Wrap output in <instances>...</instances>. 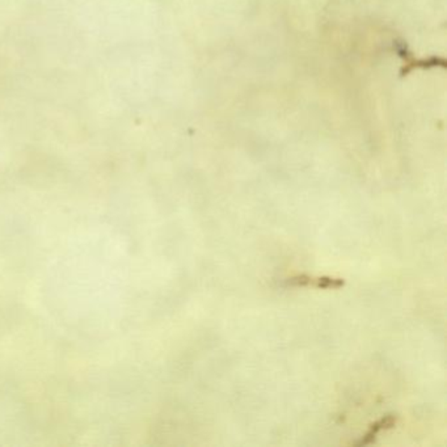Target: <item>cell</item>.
I'll return each instance as SVG.
<instances>
[{"label": "cell", "instance_id": "1", "mask_svg": "<svg viewBox=\"0 0 447 447\" xmlns=\"http://www.w3.org/2000/svg\"><path fill=\"white\" fill-rule=\"evenodd\" d=\"M286 286H293V287H305V286H312L316 289H341L345 286V281L341 278H333V277H312L308 275H299L290 277L284 281Z\"/></svg>", "mask_w": 447, "mask_h": 447}, {"label": "cell", "instance_id": "2", "mask_svg": "<svg viewBox=\"0 0 447 447\" xmlns=\"http://www.w3.org/2000/svg\"><path fill=\"white\" fill-rule=\"evenodd\" d=\"M397 422V417L394 415H388V416L382 417L380 420H378L376 422H374L370 429L367 430L364 437H361L359 441L355 442L356 446H365L369 445L371 442L376 441L378 433H380L382 430H387V429H391V427H395Z\"/></svg>", "mask_w": 447, "mask_h": 447}, {"label": "cell", "instance_id": "3", "mask_svg": "<svg viewBox=\"0 0 447 447\" xmlns=\"http://www.w3.org/2000/svg\"><path fill=\"white\" fill-rule=\"evenodd\" d=\"M446 62L439 57H430L427 60H406V64L401 70V75H406L415 69H432V67H445Z\"/></svg>", "mask_w": 447, "mask_h": 447}]
</instances>
